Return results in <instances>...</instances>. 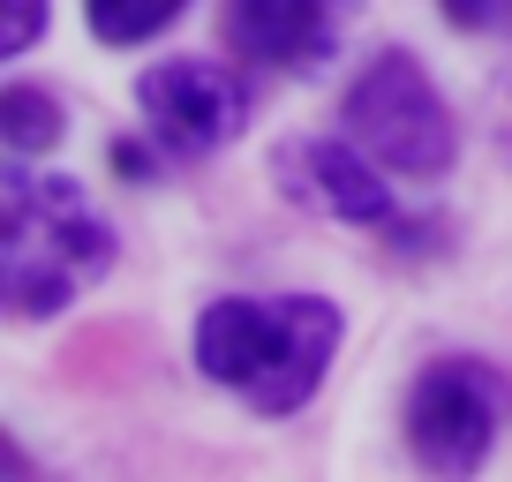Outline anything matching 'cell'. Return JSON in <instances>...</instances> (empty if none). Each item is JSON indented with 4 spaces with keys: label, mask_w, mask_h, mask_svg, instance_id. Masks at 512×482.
<instances>
[{
    "label": "cell",
    "mask_w": 512,
    "mask_h": 482,
    "mask_svg": "<svg viewBox=\"0 0 512 482\" xmlns=\"http://www.w3.org/2000/svg\"><path fill=\"white\" fill-rule=\"evenodd\" d=\"M226 38L256 68L317 76L339 46V8L332 0H226Z\"/></svg>",
    "instance_id": "cell-7"
},
{
    "label": "cell",
    "mask_w": 512,
    "mask_h": 482,
    "mask_svg": "<svg viewBox=\"0 0 512 482\" xmlns=\"http://www.w3.org/2000/svg\"><path fill=\"white\" fill-rule=\"evenodd\" d=\"M113 174H128V181H151V151H144V144H113Z\"/></svg>",
    "instance_id": "cell-12"
},
{
    "label": "cell",
    "mask_w": 512,
    "mask_h": 482,
    "mask_svg": "<svg viewBox=\"0 0 512 482\" xmlns=\"http://www.w3.org/2000/svg\"><path fill=\"white\" fill-rule=\"evenodd\" d=\"M181 8H189V0H83V16H91V31L106 38V46H144Z\"/></svg>",
    "instance_id": "cell-9"
},
{
    "label": "cell",
    "mask_w": 512,
    "mask_h": 482,
    "mask_svg": "<svg viewBox=\"0 0 512 482\" xmlns=\"http://www.w3.org/2000/svg\"><path fill=\"white\" fill-rule=\"evenodd\" d=\"M279 189L294 204L324 211V219L347 226H400L392 189H384L377 159L362 144H332V136H309V144H279Z\"/></svg>",
    "instance_id": "cell-6"
},
{
    "label": "cell",
    "mask_w": 512,
    "mask_h": 482,
    "mask_svg": "<svg viewBox=\"0 0 512 482\" xmlns=\"http://www.w3.org/2000/svg\"><path fill=\"white\" fill-rule=\"evenodd\" d=\"M38 23H46V0H8V53H31Z\"/></svg>",
    "instance_id": "cell-11"
},
{
    "label": "cell",
    "mask_w": 512,
    "mask_h": 482,
    "mask_svg": "<svg viewBox=\"0 0 512 482\" xmlns=\"http://www.w3.org/2000/svg\"><path fill=\"white\" fill-rule=\"evenodd\" d=\"M0 136H8L16 159H31V151L61 144V106H53L46 91H31V83H8V91H0Z\"/></svg>",
    "instance_id": "cell-8"
},
{
    "label": "cell",
    "mask_w": 512,
    "mask_h": 482,
    "mask_svg": "<svg viewBox=\"0 0 512 482\" xmlns=\"http://www.w3.org/2000/svg\"><path fill=\"white\" fill-rule=\"evenodd\" d=\"M452 31H475V38H497L512 31V0H445Z\"/></svg>",
    "instance_id": "cell-10"
},
{
    "label": "cell",
    "mask_w": 512,
    "mask_h": 482,
    "mask_svg": "<svg viewBox=\"0 0 512 482\" xmlns=\"http://www.w3.org/2000/svg\"><path fill=\"white\" fill-rule=\"evenodd\" d=\"M113 264V234L61 174H0V294L16 317H53Z\"/></svg>",
    "instance_id": "cell-2"
},
{
    "label": "cell",
    "mask_w": 512,
    "mask_h": 482,
    "mask_svg": "<svg viewBox=\"0 0 512 482\" xmlns=\"http://www.w3.org/2000/svg\"><path fill=\"white\" fill-rule=\"evenodd\" d=\"M136 106H144V129L159 136V151H174V159H211L249 121V91L219 61H159L136 83Z\"/></svg>",
    "instance_id": "cell-5"
},
{
    "label": "cell",
    "mask_w": 512,
    "mask_h": 482,
    "mask_svg": "<svg viewBox=\"0 0 512 482\" xmlns=\"http://www.w3.org/2000/svg\"><path fill=\"white\" fill-rule=\"evenodd\" d=\"M505 144H512V91H505Z\"/></svg>",
    "instance_id": "cell-13"
},
{
    "label": "cell",
    "mask_w": 512,
    "mask_h": 482,
    "mask_svg": "<svg viewBox=\"0 0 512 482\" xmlns=\"http://www.w3.org/2000/svg\"><path fill=\"white\" fill-rule=\"evenodd\" d=\"M339 354V309L324 294H264V302H211L196 324V370L241 392L256 415H294L324 385Z\"/></svg>",
    "instance_id": "cell-1"
},
{
    "label": "cell",
    "mask_w": 512,
    "mask_h": 482,
    "mask_svg": "<svg viewBox=\"0 0 512 482\" xmlns=\"http://www.w3.org/2000/svg\"><path fill=\"white\" fill-rule=\"evenodd\" d=\"M347 129L384 174L437 181L452 166V113H445V98H437V83L415 68V53H400V46H384L377 61L354 76Z\"/></svg>",
    "instance_id": "cell-3"
},
{
    "label": "cell",
    "mask_w": 512,
    "mask_h": 482,
    "mask_svg": "<svg viewBox=\"0 0 512 482\" xmlns=\"http://www.w3.org/2000/svg\"><path fill=\"white\" fill-rule=\"evenodd\" d=\"M497 422H505V385L475 354L430 362L407 392V445L430 475H475L497 445Z\"/></svg>",
    "instance_id": "cell-4"
}]
</instances>
